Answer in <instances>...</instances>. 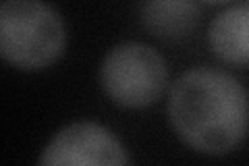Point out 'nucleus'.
Instances as JSON below:
<instances>
[{
    "label": "nucleus",
    "mask_w": 249,
    "mask_h": 166,
    "mask_svg": "<svg viewBox=\"0 0 249 166\" xmlns=\"http://www.w3.org/2000/svg\"><path fill=\"white\" fill-rule=\"evenodd\" d=\"M100 81L114 104L124 108H145L166 90L168 67L160 52L139 42L112 48L100 69Z\"/></svg>",
    "instance_id": "3"
},
{
    "label": "nucleus",
    "mask_w": 249,
    "mask_h": 166,
    "mask_svg": "<svg viewBox=\"0 0 249 166\" xmlns=\"http://www.w3.org/2000/svg\"><path fill=\"white\" fill-rule=\"evenodd\" d=\"M199 17L196 0H143L142 21L145 29L164 39H178L191 34Z\"/></svg>",
    "instance_id": "6"
},
{
    "label": "nucleus",
    "mask_w": 249,
    "mask_h": 166,
    "mask_svg": "<svg viewBox=\"0 0 249 166\" xmlns=\"http://www.w3.org/2000/svg\"><path fill=\"white\" fill-rule=\"evenodd\" d=\"M170 123L196 152L220 156L245 137L249 96L232 75L218 69H191L175 81L168 98Z\"/></svg>",
    "instance_id": "1"
},
{
    "label": "nucleus",
    "mask_w": 249,
    "mask_h": 166,
    "mask_svg": "<svg viewBox=\"0 0 249 166\" xmlns=\"http://www.w3.org/2000/svg\"><path fill=\"white\" fill-rule=\"evenodd\" d=\"M210 46L229 65H249V4H239L220 13L208 31Z\"/></svg>",
    "instance_id": "5"
},
{
    "label": "nucleus",
    "mask_w": 249,
    "mask_h": 166,
    "mask_svg": "<svg viewBox=\"0 0 249 166\" xmlns=\"http://www.w3.org/2000/svg\"><path fill=\"white\" fill-rule=\"evenodd\" d=\"M40 164L67 166H121L129 164V156L119 139L98 123H73L60 129L44 148Z\"/></svg>",
    "instance_id": "4"
},
{
    "label": "nucleus",
    "mask_w": 249,
    "mask_h": 166,
    "mask_svg": "<svg viewBox=\"0 0 249 166\" xmlns=\"http://www.w3.org/2000/svg\"><path fill=\"white\" fill-rule=\"evenodd\" d=\"M206 2H227V0H206Z\"/></svg>",
    "instance_id": "7"
},
{
    "label": "nucleus",
    "mask_w": 249,
    "mask_h": 166,
    "mask_svg": "<svg viewBox=\"0 0 249 166\" xmlns=\"http://www.w3.org/2000/svg\"><path fill=\"white\" fill-rule=\"evenodd\" d=\"M67 46L62 17L44 0H2L0 54L21 71L54 65Z\"/></svg>",
    "instance_id": "2"
}]
</instances>
